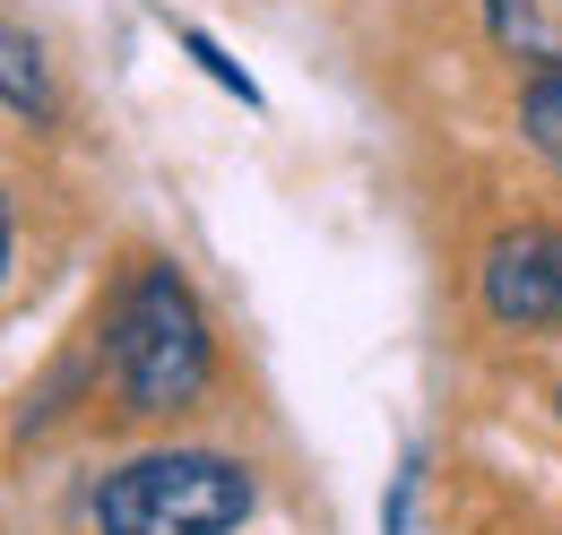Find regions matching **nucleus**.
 Segmentation results:
<instances>
[{
	"label": "nucleus",
	"mask_w": 562,
	"mask_h": 535,
	"mask_svg": "<svg viewBox=\"0 0 562 535\" xmlns=\"http://www.w3.org/2000/svg\"><path fill=\"white\" fill-rule=\"evenodd\" d=\"M113 380L131 414H173L209 389V320L173 268H139V285L113 311Z\"/></svg>",
	"instance_id": "obj_1"
},
{
	"label": "nucleus",
	"mask_w": 562,
	"mask_h": 535,
	"mask_svg": "<svg viewBox=\"0 0 562 535\" xmlns=\"http://www.w3.org/2000/svg\"><path fill=\"white\" fill-rule=\"evenodd\" d=\"M251 519V475L209 449H165L131 458L95 483V527L104 535H234Z\"/></svg>",
	"instance_id": "obj_2"
},
{
	"label": "nucleus",
	"mask_w": 562,
	"mask_h": 535,
	"mask_svg": "<svg viewBox=\"0 0 562 535\" xmlns=\"http://www.w3.org/2000/svg\"><path fill=\"white\" fill-rule=\"evenodd\" d=\"M485 311L510 329H562V234L528 225V234H502L485 251Z\"/></svg>",
	"instance_id": "obj_3"
},
{
	"label": "nucleus",
	"mask_w": 562,
	"mask_h": 535,
	"mask_svg": "<svg viewBox=\"0 0 562 535\" xmlns=\"http://www.w3.org/2000/svg\"><path fill=\"white\" fill-rule=\"evenodd\" d=\"M485 26L502 53L562 69V0H485Z\"/></svg>",
	"instance_id": "obj_4"
},
{
	"label": "nucleus",
	"mask_w": 562,
	"mask_h": 535,
	"mask_svg": "<svg viewBox=\"0 0 562 535\" xmlns=\"http://www.w3.org/2000/svg\"><path fill=\"white\" fill-rule=\"evenodd\" d=\"M519 122H528V138H537V156H546V164L562 173V69H546V78L528 87Z\"/></svg>",
	"instance_id": "obj_5"
},
{
	"label": "nucleus",
	"mask_w": 562,
	"mask_h": 535,
	"mask_svg": "<svg viewBox=\"0 0 562 535\" xmlns=\"http://www.w3.org/2000/svg\"><path fill=\"white\" fill-rule=\"evenodd\" d=\"M44 53H35V35H26V26H9V113H18V122H35V113H44Z\"/></svg>",
	"instance_id": "obj_6"
},
{
	"label": "nucleus",
	"mask_w": 562,
	"mask_h": 535,
	"mask_svg": "<svg viewBox=\"0 0 562 535\" xmlns=\"http://www.w3.org/2000/svg\"><path fill=\"white\" fill-rule=\"evenodd\" d=\"M416 483H424V458L407 449L398 475H390V535H416Z\"/></svg>",
	"instance_id": "obj_7"
}]
</instances>
